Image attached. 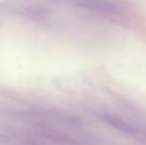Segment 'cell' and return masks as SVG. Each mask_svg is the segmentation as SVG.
Masks as SVG:
<instances>
[{"label":"cell","instance_id":"6da1fadb","mask_svg":"<svg viewBox=\"0 0 146 145\" xmlns=\"http://www.w3.org/2000/svg\"><path fill=\"white\" fill-rule=\"evenodd\" d=\"M8 140H9L8 136H6V135H4V134L0 133V143H6Z\"/></svg>","mask_w":146,"mask_h":145}]
</instances>
